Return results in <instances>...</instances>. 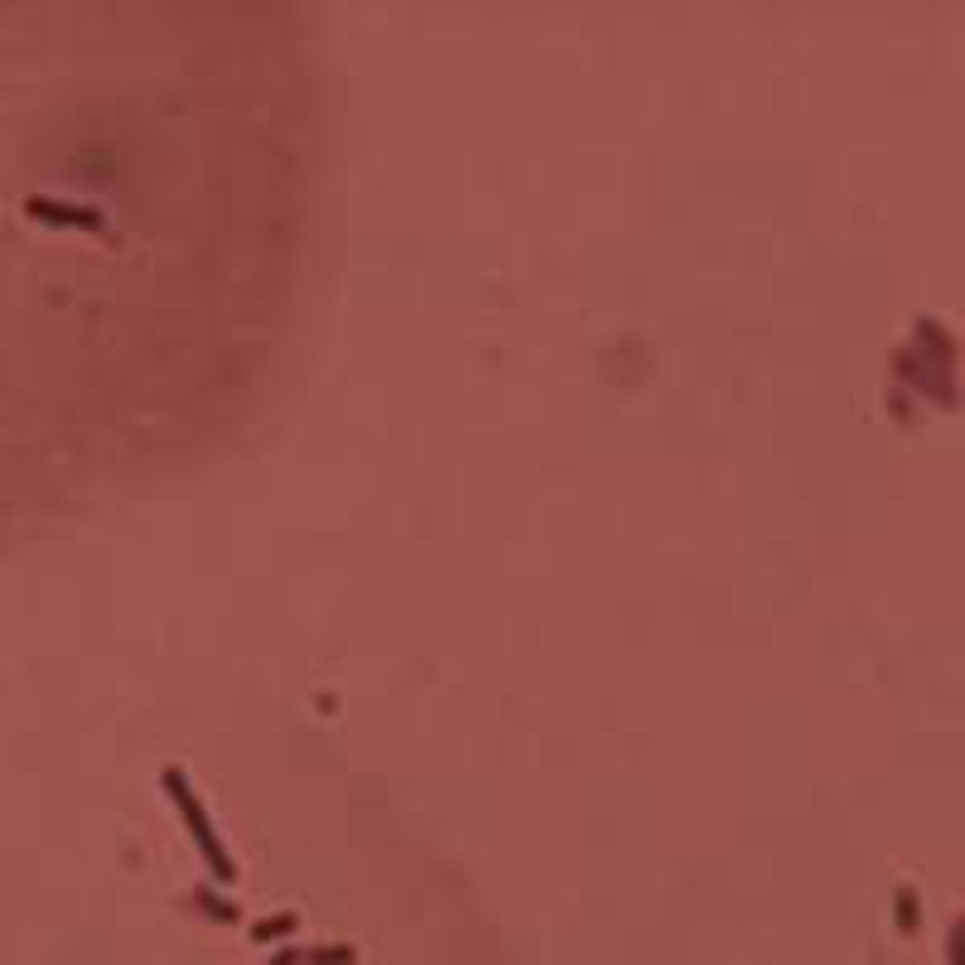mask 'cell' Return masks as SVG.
Segmentation results:
<instances>
[{
	"label": "cell",
	"instance_id": "cell-1",
	"mask_svg": "<svg viewBox=\"0 0 965 965\" xmlns=\"http://www.w3.org/2000/svg\"><path fill=\"white\" fill-rule=\"evenodd\" d=\"M165 787H169V797H174V806H179V816H184V826H189L193 845H198V855L208 859V869H213V879H218V883H232V879H237V864H232V855L222 850L218 830H213V821H208V811H203V801L193 797L189 777H184V772H179V768H165Z\"/></svg>",
	"mask_w": 965,
	"mask_h": 965
},
{
	"label": "cell",
	"instance_id": "cell-3",
	"mask_svg": "<svg viewBox=\"0 0 965 965\" xmlns=\"http://www.w3.org/2000/svg\"><path fill=\"white\" fill-rule=\"evenodd\" d=\"M300 922H295V912H285V917H276V922H256V932L251 937L256 941H276V937H290Z\"/></svg>",
	"mask_w": 965,
	"mask_h": 965
},
{
	"label": "cell",
	"instance_id": "cell-2",
	"mask_svg": "<svg viewBox=\"0 0 965 965\" xmlns=\"http://www.w3.org/2000/svg\"><path fill=\"white\" fill-rule=\"evenodd\" d=\"M29 213L39 222H63V227H73V222L102 227V218H97L92 208H73V203H54V198H29Z\"/></svg>",
	"mask_w": 965,
	"mask_h": 965
},
{
	"label": "cell",
	"instance_id": "cell-4",
	"mask_svg": "<svg viewBox=\"0 0 965 965\" xmlns=\"http://www.w3.org/2000/svg\"><path fill=\"white\" fill-rule=\"evenodd\" d=\"M319 965H353V946H338V951H324Z\"/></svg>",
	"mask_w": 965,
	"mask_h": 965
},
{
	"label": "cell",
	"instance_id": "cell-5",
	"mask_svg": "<svg viewBox=\"0 0 965 965\" xmlns=\"http://www.w3.org/2000/svg\"><path fill=\"white\" fill-rule=\"evenodd\" d=\"M271 965H295V951H280V956H276Z\"/></svg>",
	"mask_w": 965,
	"mask_h": 965
}]
</instances>
